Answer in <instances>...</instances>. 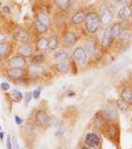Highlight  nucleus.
Instances as JSON below:
<instances>
[{"label": "nucleus", "mask_w": 132, "mask_h": 149, "mask_svg": "<svg viewBox=\"0 0 132 149\" xmlns=\"http://www.w3.org/2000/svg\"><path fill=\"white\" fill-rule=\"evenodd\" d=\"M84 29L88 35H96L101 28L100 15L97 10H90L86 12L85 19H84Z\"/></svg>", "instance_id": "1"}, {"label": "nucleus", "mask_w": 132, "mask_h": 149, "mask_svg": "<svg viewBox=\"0 0 132 149\" xmlns=\"http://www.w3.org/2000/svg\"><path fill=\"white\" fill-rule=\"evenodd\" d=\"M122 29H123V24H122V22H120V21L113 22L110 26H108V32H110V36L113 41L119 39Z\"/></svg>", "instance_id": "8"}, {"label": "nucleus", "mask_w": 132, "mask_h": 149, "mask_svg": "<svg viewBox=\"0 0 132 149\" xmlns=\"http://www.w3.org/2000/svg\"><path fill=\"white\" fill-rule=\"evenodd\" d=\"M6 66L13 68H25L28 66L27 58L18 54L13 55L12 57L6 60Z\"/></svg>", "instance_id": "6"}, {"label": "nucleus", "mask_w": 132, "mask_h": 149, "mask_svg": "<svg viewBox=\"0 0 132 149\" xmlns=\"http://www.w3.org/2000/svg\"><path fill=\"white\" fill-rule=\"evenodd\" d=\"M5 40H6V36L4 34H2V33H0V42H5Z\"/></svg>", "instance_id": "38"}, {"label": "nucleus", "mask_w": 132, "mask_h": 149, "mask_svg": "<svg viewBox=\"0 0 132 149\" xmlns=\"http://www.w3.org/2000/svg\"><path fill=\"white\" fill-rule=\"evenodd\" d=\"M72 56L74 60L77 63L79 64H84L86 63L88 59V54L87 52H85V49H83L82 47H76L74 50H73V54H72Z\"/></svg>", "instance_id": "10"}, {"label": "nucleus", "mask_w": 132, "mask_h": 149, "mask_svg": "<svg viewBox=\"0 0 132 149\" xmlns=\"http://www.w3.org/2000/svg\"><path fill=\"white\" fill-rule=\"evenodd\" d=\"M53 5L61 11H65V10L69 9L71 4H72V0H51Z\"/></svg>", "instance_id": "20"}, {"label": "nucleus", "mask_w": 132, "mask_h": 149, "mask_svg": "<svg viewBox=\"0 0 132 149\" xmlns=\"http://www.w3.org/2000/svg\"><path fill=\"white\" fill-rule=\"evenodd\" d=\"M12 37H13V40L15 42H20V44H23V42H29V41H30L29 31L21 26H18L15 28Z\"/></svg>", "instance_id": "5"}, {"label": "nucleus", "mask_w": 132, "mask_h": 149, "mask_svg": "<svg viewBox=\"0 0 132 149\" xmlns=\"http://www.w3.org/2000/svg\"><path fill=\"white\" fill-rule=\"evenodd\" d=\"M35 47L40 52H44L47 49V38L44 36H40L39 37V39L35 42Z\"/></svg>", "instance_id": "24"}, {"label": "nucleus", "mask_w": 132, "mask_h": 149, "mask_svg": "<svg viewBox=\"0 0 132 149\" xmlns=\"http://www.w3.org/2000/svg\"><path fill=\"white\" fill-rule=\"evenodd\" d=\"M117 106H118L119 110L122 111V112H126V110H127V108H128V105L126 104L122 99L117 100Z\"/></svg>", "instance_id": "30"}, {"label": "nucleus", "mask_w": 132, "mask_h": 149, "mask_svg": "<svg viewBox=\"0 0 132 149\" xmlns=\"http://www.w3.org/2000/svg\"><path fill=\"white\" fill-rule=\"evenodd\" d=\"M130 1V0H113V2L116 4V5H119V6H121V5H126V3H128V2Z\"/></svg>", "instance_id": "36"}, {"label": "nucleus", "mask_w": 132, "mask_h": 149, "mask_svg": "<svg viewBox=\"0 0 132 149\" xmlns=\"http://www.w3.org/2000/svg\"><path fill=\"white\" fill-rule=\"evenodd\" d=\"M50 118H49V116L47 115V113L44 110H39L35 113V122L40 125H49Z\"/></svg>", "instance_id": "15"}, {"label": "nucleus", "mask_w": 132, "mask_h": 149, "mask_svg": "<svg viewBox=\"0 0 132 149\" xmlns=\"http://www.w3.org/2000/svg\"><path fill=\"white\" fill-rule=\"evenodd\" d=\"M103 118L106 120L113 122L117 118V110L113 105H108L103 111Z\"/></svg>", "instance_id": "13"}, {"label": "nucleus", "mask_w": 132, "mask_h": 149, "mask_svg": "<svg viewBox=\"0 0 132 149\" xmlns=\"http://www.w3.org/2000/svg\"><path fill=\"white\" fill-rule=\"evenodd\" d=\"M54 70L58 73H62V74H66L70 71V64L67 63V62H59V63H55L54 66Z\"/></svg>", "instance_id": "22"}, {"label": "nucleus", "mask_w": 132, "mask_h": 149, "mask_svg": "<svg viewBox=\"0 0 132 149\" xmlns=\"http://www.w3.org/2000/svg\"><path fill=\"white\" fill-rule=\"evenodd\" d=\"M14 120H15V123H16V125H21L23 123H24V120L21 118V117H19V116H15L14 117Z\"/></svg>", "instance_id": "35"}, {"label": "nucleus", "mask_w": 132, "mask_h": 149, "mask_svg": "<svg viewBox=\"0 0 132 149\" xmlns=\"http://www.w3.org/2000/svg\"><path fill=\"white\" fill-rule=\"evenodd\" d=\"M52 59L55 63H59V62H65L69 59V54L64 49H58L53 52Z\"/></svg>", "instance_id": "14"}, {"label": "nucleus", "mask_w": 132, "mask_h": 149, "mask_svg": "<svg viewBox=\"0 0 132 149\" xmlns=\"http://www.w3.org/2000/svg\"><path fill=\"white\" fill-rule=\"evenodd\" d=\"M61 41L62 45H65L67 47H73L74 45H76V42L79 41V36H78L77 32L74 30H65L62 34L61 37Z\"/></svg>", "instance_id": "3"}, {"label": "nucleus", "mask_w": 132, "mask_h": 149, "mask_svg": "<svg viewBox=\"0 0 132 149\" xmlns=\"http://www.w3.org/2000/svg\"><path fill=\"white\" fill-rule=\"evenodd\" d=\"M121 97L122 100L126 103L127 105L132 104V89L129 87H124L121 90Z\"/></svg>", "instance_id": "23"}, {"label": "nucleus", "mask_w": 132, "mask_h": 149, "mask_svg": "<svg viewBox=\"0 0 132 149\" xmlns=\"http://www.w3.org/2000/svg\"><path fill=\"white\" fill-rule=\"evenodd\" d=\"M0 88L3 91H8L10 89V84L8 82H2L1 84H0Z\"/></svg>", "instance_id": "33"}, {"label": "nucleus", "mask_w": 132, "mask_h": 149, "mask_svg": "<svg viewBox=\"0 0 132 149\" xmlns=\"http://www.w3.org/2000/svg\"><path fill=\"white\" fill-rule=\"evenodd\" d=\"M81 47L85 49V52H87V54H95L96 49H97V44L93 39H86L84 40L83 44Z\"/></svg>", "instance_id": "17"}, {"label": "nucleus", "mask_w": 132, "mask_h": 149, "mask_svg": "<svg viewBox=\"0 0 132 149\" xmlns=\"http://www.w3.org/2000/svg\"><path fill=\"white\" fill-rule=\"evenodd\" d=\"M60 44V39L57 34H51L47 38V49L51 50V52H55L58 49Z\"/></svg>", "instance_id": "16"}, {"label": "nucleus", "mask_w": 132, "mask_h": 149, "mask_svg": "<svg viewBox=\"0 0 132 149\" xmlns=\"http://www.w3.org/2000/svg\"><path fill=\"white\" fill-rule=\"evenodd\" d=\"M3 138H4V132L3 131H0V140H3Z\"/></svg>", "instance_id": "39"}, {"label": "nucleus", "mask_w": 132, "mask_h": 149, "mask_svg": "<svg viewBox=\"0 0 132 149\" xmlns=\"http://www.w3.org/2000/svg\"><path fill=\"white\" fill-rule=\"evenodd\" d=\"M86 11L83 8H80L76 10L74 13L71 16V25L74 27L81 26L84 23V19H85Z\"/></svg>", "instance_id": "12"}, {"label": "nucleus", "mask_w": 132, "mask_h": 149, "mask_svg": "<svg viewBox=\"0 0 132 149\" xmlns=\"http://www.w3.org/2000/svg\"><path fill=\"white\" fill-rule=\"evenodd\" d=\"M131 38V31L130 29L128 28V26H123V29L122 31H121V34H120V37H119V39H120V41L122 42H128L129 40H130Z\"/></svg>", "instance_id": "28"}, {"label": "nucleus", "mask_w": 132, "mask_h": 149, "mask_svg": "<svg viewBox=\"0 0 132 149\" xmlns=\"http://www.w3.org/2000/svg\"><path fill=\"white\" fill-rule=\"evenodd\" d=\"M32 98H33V94L32 92H27L25 94V97H24V101H25V107H27L28 105L30 104V102L32 101Z\"/></svg>", "instance_id": "31"}, {"label": "nucleus", "mask_w": 132, "mask_h": 149, "mask_svg": "<svg viewBox=\"0 0 132 149\" xmlns=\"http://www.w3.org/2000/svg\"><path fill=\"white\" fill-rule=\"evenodd\" d=\"M37 19L39 20L40 22H42V24L47 25V27H49L50 24H51V19H50L49 15L44 11H40L39 13H38Z\"/></svg>", "instance_id": "26"}, {"label": "nucleus", "mask_w": 132, "mask_h": 149, "mask_svg": "<svg viewBox=\"0 0 132 149\" xmlns=\"http://www.w3.org/2000/svg\"><path fill=\"white\" fill-rule=\"evenodd\" d=\"M10 98H11L13 102L20 103L23 100V94L20 92L19 90L14 89V90H12L11 92H10Z\"/></svg>", "instance_id": "29"}, {"label": "nucleus", "mask_w": 132, "mask_h": 149, "mask_svg": "<svg viewBox=\"0 0 132 149\" xmlns=\"http://www.w3.org/2000/svg\"><path fill=\"white\" fill-rule=\"evenodd\" d=\"M34 45L31 42H23L20 44L17 47V54L18 55H21V56L28 58V57H31L34 54Z\"/></svg>", "instance_id": "7"}, {"label": "nucleus", "mask_w": 132, "mask_h": 149, "mask_svg": "<svg viewBox=\"0 0 132 149\" xmlns=\"http://www.w3.org/2000/svg\"><path fill=\"white\" fill-rule=\"evenodd\" d=\"M12 149H20L19 143H18V140L16 137L12 138Z\"/></svg>", "instance_id": "34"}, {"label": "nucleus", "mask_w": 132, "mask_h": 149, "mask_svg": "<svg viewBox=\"0 0 132 149\" xmlns=\"http://www.w3.org/2000/svg\"><path fill=\"white\" fill-rule=\"evenodd\" d=\"M28 71L25 68H13V67H7L6 75L13 80L14 82L19 81V80H24L27 76Z\"/></svg>", "instance_id": "4"}, {"label": "nucleus", "mask_w": 132, "mask_h": 149, "mask_svg": "<svg viewBox=\"0 0 132 149\" xmlns=\"http://www.w3.org/2000/svg\"><path fill=\"white\" fill-rule=\"evenodd\" d=\"M40 93H42V87L37 88V89L34 90V91L32 92L33 98H34L35 100H38V99H39V98L40 97Z\"/></svg>", "instance_id": "32"}, {"label": "nucleus", "mask_w": 132, "mask_h": 149, "mask_svg": "<svg viewBox=\"0 0 132 149\" xmlns=\"http://www.w3.org/2000/svg\"><path fill=\"white\" fill-rule=\"evenodd\" d=\"M6 147H7V149H12V138H11V136H10V135L7 136Z\"/></svg>", "instance_id": "37"}, {"label": "nucleus", "mask_w": 132, "mask_h": 149, "mask_svg": "<svg viewBox=\"0 0 132 149\" xmlns=\"http://www.w3.org/2000/svg\"><path fill=\"white\" fill-rule=\"evenodd\" d=\"M129 6H130L131 7V9H132V0H130V1H129Z\"/></svg>", "instance_id": "40"}, {"label": "nucleus", "mask_w": 132, "mask_h": 149, "mask_svg": "<svg viewBox=\"0 0 132 149\" xmlns=\"http://www.w3.org/2000/svg\"><path fill=\"white\" fill-rule=\"evenodd\" d=\"M101 143V138L98 134L94 132L87 133L85 136V145L89 149H95L97 148Z\"/></svg>", "instance_id": "9"}, {"label": "nucleus", "mask_w": 132, "mask_h": 149, "mask_svg": "<svg viewBox=\"0 0 132 149\" xmlns=\"http://www.w3.org/2000/svg\"><path fill=\"white\" fill-rule=\"evenodd\" d=\"M99 15H100L101 25L104 27H108L115 19V13L108 4L103 3L99 7Z\"/></svg>", "instance_id": "2"}, {"label": "nucleus", "mask_w": 132, "mask_h": 149, "mask_svg": "<svg viewBox=\"0 0 132 149\" xmlns=\"http://www.w3.org/2000/svg\"><path fill=\"white\" fill-rule=\"evenodd\" d=\"M12 52V45L6 41L0 42V59L7 58Z\"/></svg>", "instance_id": "18"}, {"label": "nucleus", "mask_w": 132, "mask_h": 149, "mask_svg": "<svg viewBox=\"0 0 132 149\" xmlns=\"http://www.w3.org/2000/svg\"><path fill=\"white\" fill-rule=\"evenodd\" d=\"M111 38L110 36V32H108V27H106L103 30L101 35V47L103 49H106L108 47H110V42H111Z\"/></svg>", "instance_id": "19"}, {"label": "nucleus", "mask_w": 132, "mask_h": 149, "mask_svg": "<svg viewBox=\"0 0 132 149\" xmlns=\"http://www.w3.org/2000/svg\"><path fill=\"white\" fill-rule=\"evenodd\" d=\"M44 60H45V56L44 54H33L31 56V64L42 65L44 62Z\"/></svg>", "instance_id": "27"}, {"label": "nucleus", "mask_w": 132, "mask_h": 149, "mask_svg": "<svg viewBox=\"0 0 132 149\" xmlns=\"http://www.w3.org/2000/svg\"><path fill=\"white\" fill-rule=\"evenodd\" d=\"M34 27L35 32L39 35H44L45 33H47V31H49V27L47 25L42 24V22H40L38 19H35L34 21Z\"/></svg>", "instance_id": "25"}, {"label": "nucleus", "mask_w": 132, "mask_h": 149, "mask_svg": "<svg viewBox=\"0 0 132 149\" xmlns=\"http://www.w3.org/2000/svg\"><path fill=\"white\" fill-rule=\"evenodd\" d=\"M28 68V73L32 75H42L45 72V69L42 65H35V64H30Z\"/></svg>", "instance_id": "21"}, {"label": "nucleus", "mask_w": 132, "mask_h": 149, "mask_svg": "<svg viewBox=\"0 0 132 149\" xmlns=\"http://www.w3.org/2000/svg\"><path fill=\"white\" fill-rule=\"evenodd\" d=\"M116 18L119 21H127L132 18V9L128 4L123 5L122 7L118 9L117 14H116Z\"/></svg>", "instance_id": "11"}]
</instances>
